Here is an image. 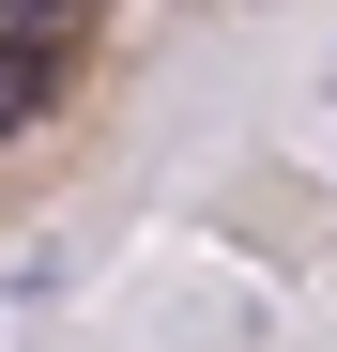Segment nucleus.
I'll use <instances>...</instances> for the list:
<instances>
[{
	"instance_id": "nucleus-2",
	"label": "nucleus",
	"mask_w": 337,
	"mask_h": 352,
	"mask_svg": "<svg viewBox=\"0 0 337 352\" xmlns=\"http://www.w3.org/2000/svg\"><path fill=\"white\" fill-rule=\"evenodd\" d=\"M0 31H62V0H0Z\"/></svg>"
},
{
	"instance_id": "nucleus-1",
	"label": "nucleus",
	"mask_w": 337,
	"mask_h": 352,
	"mask_svg": "<svg viewBox=\"0 0 337 352\" xmlns=\"http://www.w3.org/2000/svg\"><path fill=\"white\" fill-rule=\"evenodd\" d=\"M46 107H62V46H46V31H16V46H0V138H16V123H46Z\"/></svg>"
}]
</instances>
